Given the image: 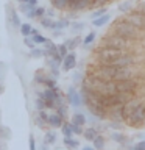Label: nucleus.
Returning a JSON list of instances; mask_svg holds the SVG:
<instances>
[{"label":"nucleus","instance_id":"25","mask_svg":"<svg viewBox=\"0 0 145 150\" xmlns=\"http://www.w3.org/2000/svg\"><path fill=\"white\" fill-rule=\"evenodd\" d=\"M72 122H75V124H78V125H84V124H86V117H84L81 112H75Z\"/></svg>","mask_w":145,"mask_h":150},{"label":"nucleus","instance_id":"18","mask_svg":"<svg viewBox=\"0 0 145 150\" xmlns=\"http://www.w3.org/2000/svg\"><path fill=\"white\" fill-rule=\"evenodd\" d=\"M45 55H50V56H55V55H58V50H56V45L53 44L51 41L47 39L45 41Z\"/></svg>","mask_w":145,"mask_h":150},{"label":"nucleus","instance_id":"9","mask_svg":"<svg viewBox=\"0 0 145 150\" xmlns=\"http://www.w3.org/2000/svg\"><path fill=\"white\" fill-rule=\"evenodd\" d=\"M131 63H133V58L130 55H120L114 61H111V64L115 66V67H128Z\"/></svg>","mask_w":145,"mask_h":150},{"label":"nucleus","instance_id":"51","mask_svg":"<svg viewBox=\"0 0 145 150\" xmlns=\"http://www.w3.org/2000/svg\"><path fill=\"white\" fill-rule=\"evenodd\" d=\"M139 13H140V14H144V16H145V5H142V6L139 8Z\"/></svg>","mask_w":145,"mask_h":150},{"label":"nucleus","instance_id":"53","mask_svg":"<svg viewBox=\"0 0 145 150\" xmlns=\"http://www.w3.org/2000/svg\"><path fill=\"white\" fill-rule=\"evenodd\" d=\"M89 2H92V0H89Z\"/></svg>","mask_w":145,"mask_h":150},{"label":"nucleus","instance_id":"44","mask_svg":"<svg viewBox=\"0 0 145 150\" xmlns=\"http://www.w3.org/2000/svg\"><path fill=\"white\" fill-rule=\"evenodd\" d=\"M133 150H145V141H140L133 147Z\"/></svg>","mask_w":145,"mask_h":150},{"label":"nucleus","instance_id":"12","mask_svg":"<svg viewBox=\"0 0 145 150\" xmlns=\"http://www.w3.org/2000/svg\"><path fill=\"white\" fill-rule=\"evenodd\" d=\"M117 94V83L109 80V81H105V88H103V94L101 96H115Z\"/></svg>","mask_w":145,"mask_h":150},{"label":"nucleus","instance_id":"34","mask_svg":"<svg viewBox=\"0 0 145 150\" xmlns=\"http://www.w3.org/2000/svg\"><path fill=\"white\" fill-rule=\"evenodd\" d=\"M19 8H20V11L22 13H28V11H31V9L33 8H34V6H31V5L30 3H25V2H20V6H19Z\"/></svg>","mask_w":145,"mask_h":150},{"label":"nucleus","instance_id":"39","mask_svg":"<svg viewBox=\"0 0 145 150\" xmlns=\"http://www.w3.org/2000/svg\"><path fill=\"white\" fill-rule=\"evenodd\" d=\"M55 141H56L55 133H50V131H49V133L45 134V142H47V144H53Z\"/></svg>","mask_w":145,"mask_h":150},{"label":"nucleus","instance_id":"16","mask_svg":"<svg viewBox=\"0 0 145 150\" xmlns=\"http://www.w3.org/2000/svg\"><path fill=\"white\" fill-rule=\"evenodd\" d=\"M137 105H139L137 100H134V102H131V100H130V102H126L125 105H123V117H128V114H130V112L133 111Z\"/></svg>","mask_w":145,"mask_h":150},{"label":"nucleus","instance_id":"46","mask_svg":"<svg viewBox=\"0 0 145 150\" xmlns=\"http://www.w3.org/2000/svg\"><path fill=\"white\" fill-rule=\"evenodd\" d=\"M130 6H131L130 3H122L120 6H119V9H120V11H128V9H130Z\"/></svg>","mask_w":145,"mask_h":150},{"label":"nucleus","instance_id":"31","mask_svg":"<svg viewBox=\"0 0 145 150\" xmlns=\"http://www.w3.org/2000/svg\"><path fill=\"white\" fill-rule=\"evenodd\" d=\"M44 55H45V52L42 49H39V47H33L31 49V56L33 58H41V56H44Z\"/></svg>","mask_w":145,"mask_h":150},{"label":"nucleus","instance_id":"19","mask_svg":"<svg viewBox=\"0 0 145 150\" xmlns=\"http://www.w3.org/2000/svg\"><path fill=\"white\" fill-rule=\"evenodd\" d=\"M109 16L108 14H103V16H100V17H97V19H94V27H103V25H106L108 22H109Z\"/></svg>","mask_w":145,"mask_h":150},{"label":"nucleus","instance_id":"5","mask_svg":"<svg viewBox=\"0 0 145 150\" xmlns=\"http://www.w3.org/2000/svg\"><path fill=\"white\" fill-rule=\"evenodd\" d=\"M92 5V2L89 0H69L67 8L70 11H81V9H86Z\"/></svg>","mask_w":145,"mask_h":150},{"label":"nucleus","instance_id":"23","mask_svg":"<svg viewBox=\"0 0 145 150\" xmlns=\"http://www.w3.org/2000/svg\"><path fill=\"white\" fill-rule=\"evenodd\" d=\"M31 25L30 23H20V27H19V30H20V33H22V36L25 38V36H30L31 35Z\"/></svg>","mask_w":145,"mask_h":150},{"label":"nucleus","instance_id":"41","mask_svg":"<svg viewBox=\"0 0 145 150\" xmlns=\"http://www.w3.org/2000/svg\"><path fill=\"white\" fill-rule=\"evenodd\" d=\"M103 14H106V8H105V6H101L100 9H97V11H95V13L92 14V17H94V19H97V17L103 16Z\"/></svg>","mask_w":145,"mask_h":150},{"label":"nucleus","instance_id":"35","mask_svg":"<svg viewBox=\"0 0 145 150\" xmlns=\"http://www.w3.org/2000/svg\"><path fill=\"white\" fill-rule=\"evenodd\" d=\"M70 130H72V133H77V134H81V133H83L81 125L75 124V122H72V124H70Z\"/></svg>","mask_w":145,"mask_h":150},{"label":"nucleus","instance_id":"20","mask_svg":"<svg viewBox=\"0 0 145 150\" xmlns=\"http://www.w3.org/2000/svg\"><path fill=\"white\" fill-rule=\"evenodd\" d=\"M69 27V21L67 19H61V21L53 22V30H64Z\"/></svg>","mask_w":145,"mask_h":150},{"label":"nucleus","instance_id":"22","mask_svg":"<svg viewBox=\"0 0 145 150\" xmlns=\"http://www.w3.org/2000/svg\"><path fill=\"white\" fill-rule=\"evenodd\" d=\"M83 134H84V138H86L87 141H94V139H95V136L98 134V131L95 128H87L86 131H83Z\"/></svg>","mask_w":145,"mask_h":150},{"label":"nucleus","instance_id":"24","mask_svg":"<svg viewBox=\"0 0 145 150\" xmlns=\"http://www.w3.org/2000/svg\"><path fill=\"white\" fill-rule=\"evenodd\" d=\"M103 147H105V139L101 138V136H95V139H94V149L95 150H101Z\"/></svg>","mask_w":145,"mask_h":150},{"label":"nucleus","instance_id":"30","mask_svg":"<svg viewBox=\"0 0 145 150\" xmlns=\"http://www.w3.org/2000/svg\"><path fill=\"white\" fill-rule=\"evenodd\" d=\"M31 39H33V42H34V44H45L47 38H44L41 33H36V35H33Z\"/></svg>","mask_w":145,"mask_h":150},{"label":"nucleus","instance_id":"33","mask_svg":"<svg viewBox=\"0 0 145 150\" xmlns=\"http://www.w3.org/2000/svg\"><path fill=\"white\" fill-rule=\"evenodd\" d=\"M33 11H34V17H44V14H45V9L42 8V6H34V9H33Z\"/></svg>","mask_w":145,"mask_h":150},{"label":"nucleus","instance_id":"50","mask_svg":"<svg viewBox=\"0 0 145 150\" xmlns=\"http://www.w3.org/2000/svg\"><path fill=\"white\" fill-rule=\"evenodd\" d=\"M27 3H30L31 6H36V5H37V0H28Z\"/></svg>","mask_w":145,"mask_h":150},{"label":"nucleus","instance_id":"26","mask_svg":"<svg viewBox=\"0 0 145 150\" xmlns=\"http://www.w3.org/2000/svg\"><path fill=\"white\" fill-rule=\"evenodd\" d=\"M11 22H13V27H16V28L20 27V19H19V14L14 9H11Z\"/></svg>","mask_w":145,"mask_h":150},{"label":"nucleus","instance_id":"14","mask_svg":"<svg viewBox=\"0 0 145 150\" xmlns=\"http://www.w3.org/2000/svg\"><path fill=\"white\" fill-rule=\"evenodd\" d=\"M67 97H69V102L72 103L73 106H80V105H81V98H80V94L75 91V88H70L69 89Z\"/></svg>","mask_w":145,"mask_h":150},{"label":"nucleus","instance_id":"38","mask_svg":"<svg viewBox=\"0 0 145 150\" xmlns=\"http://www.w3.org/2000/svg\"><path fill=\"white\" fill-rule=\"evenodd\" d=\"M34 105H36V108H37V110H44V108H45V102H44V98H42V97H39V98H36V102H34Z\"/></svg>","mask_w":145,"mask_h":150},{"label":"nucleus","instance_id":"42","mask_svg":"<svg viewBox=\"0 0 145 150\" xmlns=\"http://www.w3.org/2000/svg\"><path fill=\"white\" fill-rule=\"evenodd\" d=\"M63 127V133L64 136H72V130H70V125H61Z\"/></svg>","mask_w":145,"mask_h":150},{"label":"nucleus","instance_id":"36","mask_svg":"<svg viewBox=\"0 0 145 150\" xmlns=\"http://www.w3.org/2000/svg\"><path fill=\"white\" fill-rule=\"evenodd\" d=\"M112 141H115V142L123 144V142H125V136L122 134V133H112Z\"/></svg>","mask_w":145,"mask_h":150},{"label":"nucleus","instance_id":"32","mask_svg":"<svg viewBox=\"0 0 145 150\" xmlns=\"http://www.w3.org/2000/svg\"><path fill=\"white\" fill-rule=\"evenodd\" d=\"M80 44V38H75V39H70L69 42H65V45H67L69 50H75V47Z\"/></svg>","mask_w":145,"mask_h":150},{"label":"nucleus","instance_id":"2","mask_svg":"<svg viewBox=\"0 0 145 150\" xmlns=\"http://www.w3.org/2000/svg\"><path fill=\"white\" fill-rule=\"evenodd\" d=\"M144 120H145V106L137 105V106H136L134 110L128 114V122H130L131 125L137 127L139 124H142Z\"/></svg>","mask_w":145,"mask_h":150},{"label":"nucleus","instance_id":"13","mask_svg":"<svg viewBox=\"0 0 145 150\" xmlns=\"http://www.w3.org/2000/svg\"><path fill=\"white\" fill-rule=\"evenodd\" d=\"M75 64H77V56H75L73 53H67L63 58V66L65 70H70L75 67Z\"/></svg>","mask_w":145,"mask_h":150},{"label":"nucleus","instance_id":"45","mask_svg":"<svg viewBox=\"0 0 145 150\" xmlns=\"http://www.w3.org/2000/svg\"><path fill=\"white\" fill-rule=\"evenodd\" d=\"M23 42H25V45H28L30 49H33V47H34V42H33V39H30L28 36H25V39H23Z\"/></svg>","mask_w":145,"mask_h":150},{"label":"nucleus","instance_id":"29","mask_svg":"<svg viewBox=\"0 0 145 150\" xmlns=\"http://www.w3.org/2000/svg\"><path fill=\"white\" fill-rule=\"evenodd\" d=\"M41 25L45 27V28H50V30H53V21H51L50 17H41Z\"/></svg>","mask_w":145,"mask_h":150},{"label":"nucleus","instance_id":"27","mask_svg":"<svg viewBox=\"0 0 145 150\" xmlns=\"http://www.w3.org/2000/svg\"><path fill=\"white\" fill-rule=\"evenodd\" d=\"M64 144L67 145V147H70V149H77L78 147V141L72 139L70 136H65V138H64Z\"/></svg>","mask_w":145,"mask_h":150},{"label":"nucleus","instance_id":"1","mask_svg":"<svg viewBox=\"0 0 145 150\" xmlns=\"http://www.w3.org/2000/svg\"><path fill=\"white\" fill-rule=\"evenodd\" d=\"M115 33L125 39H130V38H134L136 33H137V28L134 25H131L128 21H123V22H119L115 25Z\"/></svg>","mask_w":145,"mask_h":150},{"label":"nucleus","instance_id":"52","mask_svg":"<svg viewBox=\"0 0 145 150\" xmlns=\"http://www.w3.org/2000/svg\"><path fill=\"white\" fill-rule=\"evenodd\" d=\"M83 150H95V149H94V147H84Z\"/></svg>","mask_w":145,"mask_h":150},{"label":"nucleus","instance_id":"8","mask_svg":"<svg viewBox=\"0 0 145 150\" xmlns=\"http://www.w3.org/2000/svg\"><path fill=\"white\" fill-rule=\"evenodd\" d=\"M134 88H136V83L131 78L117 81V92H128V94H131L134 91Z\"/></svg>","mask_w":145,"mask_h":150},{"label":"nucleus","instance_id":"7","mask_svg":"<svg viewBox=\"0 0 145 150\" xmlns=\"http://www.w3.org/2000/svg\"><path fill=\"white\" fill-rule=\"evenodd\" d=\"M131 25H134L136 28H145V16L140 13H133L130 14L128 19H126Z\"/></svg>","mask_w":145,"mask_h":150},{"label":"nucleus","instance_id":"37","mask_svg":"<svg viewBox=\"0 0 145 150\" xmlns=\"http://www.w3.org/2000/svg\"><path fill=\"white\" fill-rule=\"evenodd\" d=\"M83 28H84V25H83L81 22H73V23H72V31H73V33H80Z\"/></svg>","mask_w":145,"mask_h":150},{"label":"nucleus","instance_id":"47","mask_svg":"<svg viewBox=\"0 0 145 150\" xmlns=\"http://www.w3.org/2000/svg\"><path fill=\"white\" fill-rule=\"evenodd\" d=\"M28 144H30V150H36V144H34V139H33V138H30Z\"/></svg>","mask_w":145,"mask_h":150},{"label":"nucleus","instance_id":"21","mask_svg":"<svg viewBox=\"0 0 145 150\" xmlns=\"http://www.w3.org/2000/svg\"><path fill=\"white\" fill-rule=\"evenodd\" d=\"M51 5L56 8V9H65L67 8V3H69V0H50Z\"/></svg>","mask_w":145,"mask_h":150},{"label":"nucleus","instance_id":"43","mask_svg":"<svg viewBox=\"0 0 145 150\" xmlns=\"http://www.w3.org/2000/svg\"><path fill=\"white\" fill-rule=\"evenodd\" d=\"M65 112H67V108H65V106H58V112H56V114H58V116H61V117H64L65 116Z\"/></svg>","mask_w":145,"mask_h":150},{"label":"nucleus","instance_id":"11","mask_svg":"<svg viewBox=\"0 0 145 150\" xmlns=\"http://www.w3.org/2000/svg\"><path fill=\"white\" fill-rule=\"evenodd\" d=\"M131 78V72L128 67H117L115 69V74H114V78L115 81H122V80H128Z\"/></svg>","mask_w":145,"mask_h":150},{"label":"nucleus","instance_id":"6","mask_svg":"<svg viewBox=\"0 0 145 150\" xmlns=\"http://www.w3.org/2000/svg\"><path fill=\"white\" fill-rule=\"evenodd\" d=\"M120 55H122L120 50H119V49H114V47H106V49H103L101 53H100V56H101L105 61H108V63L114 61L117 56H120Z\"/></svg>","mask_w":145,"mask_h":150},{"label":"nucleus","instance_id":"40","mask_svg":"<svg viewBox=\"0 0 145 150\" xmlns=\"http://www.w3.org/2000/svg\"><path fill=\"white\" fill-rule=\"evenodd\" d=\"M94 39H95V33H89V35L84 38V45H87V44H91V42H94Z\"/></svg>","mask_w":145,"mask_h":150},{"label":"nucleus","instance_id":"17","mask_svg":"<svg viewBox=\"0 0 145 150\" xmlns=\"http://www.w3.org/2000/svg\"><path fill=\"white\" fill-rule=\"evenodd\" d=\"M115 97H117V102H119V106L125 105L126 102L131 100V94H128V92H117Z\"/></svg>","mask_w":145,"mask_h":150},{"label":"nucleus","instance_id":"28","mask_svg":"<svg viewBox=\"0 0 145 150\" xmlns=\"http://www.w3.org/2000/svg\"><path fill=\"white\" fill-rule=\"evenodd\" d=\"M56 50H58V55L61 56V58H64V56L69 53V49H67V45H65V44H59V45H56Z\"/></svg>","mask_w":145,"mask_h":150},{"label":"nucleus","instance_id":"4","mask_svg":"<svg viewBox=\"0 0 145 150\" xmlns=\"http://www.w3.org/2000/svg\"><path fill=\"white\" fill-rule=\"evenodd\" d=\"M115 66H112V64H105V66H101L100 69H98V75L97 77L98 78H101L103 81H109V80L114 78V74H115Z\"/></svg>","mask_w":145,"mask_h":150},{"label":"nucleus","instance_id":"15","mask_svg":"<svg viewBox=\"0 0 145 150\" xmlns=\"http://www.w3.org/2000/svg\"><path fill=\"white\" fill-rule=\"evenodd\" d=\"M47 122L51 125V127H55V128H58V127L63 125V117L58 116V114H50L49 117H47Z\"/></svg>","mask_w":145,"mask_h":150},{"label":"nucleus","instance_id":"10","mask_svg":"<svg viewBox=\"0 0 145 150\" xmlns=\"http://www.w3.org/2000/svg\"><path fill=\"white\" fill-rule=\"evenodd\" d=\"M108 44H109V47H114V49L122 50L126 45V39L122 38V36H119V35H115V36H111L109 39H108Z\"/></svg>","mask_w":145,"mask_h":150},{"label":"nucleus","instance_id":"48","mask_svg":"<svg viewBox=\"0 0 145 150\" xmlns=\"http://www.w3.org/2000/svg\"><path fill=\"white\" fill-rule=\"evenodd\" d=\"M36 124L39 127H44V119H42V117H36Z\"/></svg>","mask_w":145,"mask_h":150},{"label":"nucleus","instance_id":"49","mask_svg":"<svg viewBox=\"0 0 145 150\" xmlns=\"http://www.w3.org/2000/svg\"><path fill=\"white\" fill-rule=\"evenodd\" d=\"M106 2H108V0H94V3H95V5H101V6H103Z\"/></svg>","mask_w":145,"mask_h":150},{"label":"nucleus","instance_id":"3","mask_svg":"<svg viewBox=\"0 0 145 150\" xmlns=\"http://www.w3.org/2000/svg\"><path fill=\"white\" fill-rule=\"evenodd\" d=\"M103 88H105V81L98 77H92L86 80V89L91 92H95V94H103Z\"/></svg>","mask_w":145,"mask_h":150}]
</instances>
